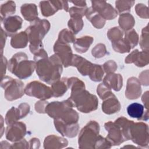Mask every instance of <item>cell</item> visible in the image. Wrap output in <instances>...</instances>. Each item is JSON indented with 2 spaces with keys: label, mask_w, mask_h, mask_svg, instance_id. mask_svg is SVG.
Listing matches in <instances>:
<instances>
[{
  "label": "cell",
  "mask_w": 149,
  "mask_h": 149,
  "mask_svg": "<svg viewBox=\"0 0 149 149\" xmlns=\"http://www.w3.org/2000/svg\"><path fill=\"white\" fill-rule=\"evenodd\" d=\"M69 88L71 90L69 97L74 107L82 113H90L95 111L98 105V100L96 95L86 90L84 83L76 77L68 79Z\"/></svg>",
  "instance_id": "6da1fadb"
},
{
  "label": "cell",
  "mask_w": 149,
  "mask_h": 149,
  "mask_svg": "<svg viewBox=\"0 0 149 149\" xmlns=\"http://www.w3.org/2000/svg\"><path fill=\"white\" fill-rule=\"evenodd\" d=\"M36 73L42 81L49 84L61 79L63 64L55 54L49 57L40 59L36 62Z\"/></svg>",
  "instance_id": "7a4b0ae2"
},
{
  "label": "cell",
  "mask_w": 149,
  "mask_h": 149,
  "mask_svg": "<svg viewBox=\"0 0 149 149\" xmlns=\"http://www.w3.org/2000/svg\"><path fill=\"white\" fill-rule=\"evenodd\" d=\"M51 24L47 19L37 17L30 22V24L26 28V32L30 42L29 49L31 53L35 54L43 48L42 40L50 29Z\"/></svg>",
  "instance_id": "3957f363"
},
{
  "label": "cell",
  "mask_w": 149,
  "mask_h": 149,
  "mask_svg": "<svg viewBox=\"0 0 149 149\" xmlns=\"http://www.w3.org/2000/svg\"><path fill=\"white\" fill-rule=\"evenodd\" d=\"M8 69L19 79H26L31 76L36 69V62L29 60L26 53L19 52L9 59Z\"/></svg>",
  "instance_id": "277c9868"
},
{
  "label": "cell",
  "mask_w": 149,
  "mask_h": 149,
  "mask_svg": "<svg viewBox=\"0 0 149 149\" xmlns=\"http://www.w3.org/2000/svg\"><path fill=\"white\" fill-rule=\"evenodd\" d=\"M71 66L76 67L82 76H88L93 81L98 82L102 80L104 74L102 66L101 65L93 63L80 55L73 54Z\"/></svg>",
  "instance_id": "5b68a950"
},
{
  "label": "cell",
  "mask_w": 149,
  "mask_h": 149,
  "mask_svg": "<svg viewBox=\"0 0 149 149\" xmlns=\"http://www.w3.org/2000/svg\"><path fill=\"white\" fill-rule=\"evenodd\" d=\"M100 127L95 120H90L80 130L78 137L79 148L81 149H94L99 137Z\"/></svg>",
  "instance_id": "8992f818"
},
{
  "label": "cell",
  "mask_w": 149,
  "mask_h": 149,
  "mask_svg": "<svg viewBox=\"0 0 149 149\" xmlns=\"http://www.w3.org/2000/svg\"><path fill=\"white\" fill-rule=\"evenodd\" d=\"M1 87L4 90L5 99L9 101L20 98L25 94L23 82L8 76L1 78Z\"/></svg>",
  "instance_id": "52a82bcc"
},
{
  "label": "cell",
  "mask_w": 149,
  "mask_h": 149,
  "mask_svg": "<svg viewBox=\"0 0 149 149\" xmlns=\"http://www.w3.org/2000/svg\"><path fill=\"white\" fill-rule=\"evenodd\" d=\"M130 140L141 148L148 147L149 133L148 126L144 122L133 123L130 133Z\"/></svg>",
  "instance_id": "ba28073f"
},
{
  "label": "cell",
  "mask_w": 149,
  "mask_h": 149,
  "mask_svg": "<svg viewBox=\"0 0 149 149\" xmlns=\"http://www.w3.org/2000/svg\"><path fill=\"white\" fill-rule=\"evenodd\" d=\"M24 93L27 95L36 97L41 100H46L53 97L51 87L37 80L30 81L26 84Z\"/></svg>",
  "instance_id": "9c48e42d"
},
{
  "label": "cell",
  "mask_w": 149,
  "mask_h": 149,
  "mask_svg": "<svg viewBox=\"0 0 149 149\" xmlns=\"http://www.w3.org/2000/svg\"><path fill=\"white\" fill-rule=\"evenodd\" d=\"M104 127L108 132L106 139L112 146H119L127 141L122 129L115 122L108 121L105 123Z\"/></svg>",
  "instance_id": "30bf717a"
},
{
  "label": "cell",
  "mask_w": 149,
  "mask_h": 149,
  "mask_svg": "<svg viewBox=\"0 0 149 149\" xmlns=\"http://www.w3.org/2000/svg\"><path fill=\"white\" fill-rule=\"evenodd\" d=\"M41 12L43 16L49 17L54 15L59 10L69 12L68 2L65 1H43L39 3Z\"/></svg>",
  "instance_id": "8fae6325"
},
{
  "label": "cell",
  "mask_w": 149,
  "mask_h": 149,
  "mask_svg": "<svg viewBox=\"0 0 149 149\" xmlns=\"http://www.w3.org/2000/svg\"><path fill=\"white\" fill-rule=\"evenodd\" d=\"M27 133L26 125L22 122H16L8 125L5 130L6 139L10 141L16 142L22 140Z\"/></svg>",
  "instance_id": "7c38bea8"
},
{
  "label": "cell",
  "mask_w": 149,
  "mask_h": 149,
  "mask_svg": "<svg viewBox=\"0 0 149 149\" xmlns=\"http://www.w3.org/2000/svg\"><path fill=\"white\" fill-rule=\"evenodd\" d=\"M91 7L105 20L114 19L118 15L117 10L105 1H91Z\"/></svg>",
  "instance_id": "4fadbf2b"
},
{
  "label": "cell",
  "mask_w": 149,
  "mask_h": 149,
  "mask_svg": "<svg viewBox=\"0 0 149 149\" xmlns=\"http://www.w3.org/2000/svg\"><path fill=\"white\" fill-rule=\"evenodd\" d=\"M53 49L54 54H56L61 59L65 68L71 66L73 54L71 47L68 44L56 40L54 45Z\"/></svg>",
  "instance_id": "5bb4252c"
},
{
  "label": "cell",
  "mask_w": 149,
  "mask_h": 149,
  "mask_svg": "<svg viewBox=\"0 0 149 149\" xmlns=\"http://www.w3.org/2000/svg\"><path fill=\"white\" fill-rule=\"evenodd\" d=\"M74 105L69 98L62 101H53L48 102L45 108V113L53 118H56L63 111L69 108H73Z\"/></svg>",
  "instance_id": "9a60e30c"
},
{
  "label": "cell",
  "mask_w": 149,
  "mask_h": 149,
  "mask_svg": "<svg viewBox=\"0 0 149 149\" xmlns=\"http://www.w3.org/2000/svg\"><path fill=\"white\" fill-rule=\"evenodd\" d=\"M2 28L8 36L12 37L22 28L23 19L17 15L10 16L1 19Z\"/></svg>",
  "instance_id": "2e32d148"
},
{
  "label": "cell",
  "mask_w": 149,
  "mask_h": 149,
  "mask_svg": "<svg viewBox=\"0 0 149 149\" xmlns=\"http://www.w3.org/2000/svg\"><path fill=\"white\" fill-rule=\"evenodd\" d=\"M54 124L56 130L62 136L69 138L76 137L79 131V123L67 124L59 119H54Z\"/></svg>",
  "instance_id": "e0dca14e"
},
{
  "label": "cell",
  "mask_w": 149,
  "mask_h": 149,
  "mask_svg": "<svg viewBox=\"0 0 149 149\" xmlns=\"http://www.w3.org/2000/svg\"><path fill=\"white\" fill-rule=\"evenodd\" d=\"M148 51L133 50L125 59V63H134L136 66L142 68L148 64Z\"/></svg>",
  "instance_id": "ac0fdd59"
},
{
  "label": "cell",
  "mask_w": 149,
  "mask_h": 149,
  "mask_svg": "<svg viewBox=\"0 0 149 149\" xmlns=\"http://www.w3.org/2000/svg\"><path fill=\"white\" fill-rule=\"evenodd\" d=\"M142 93L141 83L135 77H130L127 80L125 96L129 100H135L140 97Z\"/></svg>",
  "instance_id": "d6986e66"
},
{
  "label": "cell",
  "mask_w": 149,
  "mask_h": 149,
  "mask_svg": "<svg viewBox=\"0 0 149 149\" xmlns=\"http://www.w3.org/2000/svg\"><path fill=\"white\" fill-rule=\"evenodd\" d=\"M120 109L121 104L113 93L103 100L102 110L104 113L107 115L113 114L118 112Z\"/></svg>",
  "instance_id": "ffe728a7"
},
{
  "label": "cell",
  "mask_w": 149,
  "mask_h": 149,
  "mask_svg": "<svg viewBox=\"0 0 149 149\" xmlns=\"http://www.w3.org/2000/svg\"><path fill=\"white\" fill-rule=\"evenodd\" d=\"M127 114L133 118L138 120L146 121L148 119V111H144V107L139 103L134 102L130 104L127 107Z\"/></svg>",
  "instance_id": "44dd1931"
},
{
  "label": "cell",
  "mask_w": 149,
  "mask_h": 149,
  "mask_svg": "<svg viewBox=\"0 0 149 149\" xmlns=\"http://www.w3.org/2000/svg\"><path fill=\"white\" fill-rule=\"evenodd\" d=\"M102 83L111 90L119 91L123 86V77L119 73H108L103 79Z\"/></svg>",
  "instance_id": "7402d4cb"
},
{
  "label": "cell",
  "mask_w": 149,
  "mask_h": 149,
  "mask_svg": "<svg viewBox=\"0 0 149 149\" xmlns=\"http://www.w3.org/2000/svg\"><path fill=\"white\" fill-rule=\"evenodd\" d=\"M43 144L45 149L63 148L68 145V141L64 137L51 134L45 138Z\"/></svg>",
  "instance_id": "603a6c76"
},
{
  "label": "cell",
  "mask_w": 149,
  "mask_h": 149,
  "mask_svg": "<svg viewBox=\"0 0 149 149\" xmlns=\"http://www.w3.org/2000/svg\"><path fill=\"white\" fill-rule=\"evenodd\" d=\"M85 16L91 24L96 29H102L106 22V20L102 18L91 6L87 8Z\"/></svg>",
  "instance_id": "cb8c5ba5"
},
{
  "label": "cell",
  "mask_w": 149,
  "mask_h": 149,
  "mask_svg": "<svg viewBox=\"0 0 149 149\" xmlns=\"http://www.w3.org/2000/svg\"><path fill=\"white\" fill-rule=\"evenodd\" d=\"M94 38L90 36H84L76 38L73 42V48L79 54L86 52L93 42Z\"/></svg>",
  "instance_id": "d4e9b609"
},
{
  "label": "cell",
  "mask_w": 149,
  "mask_h": 149,
  "mask_svg": "<svg viewBox=\"0 0 149 149\" xmlns=\"http://www.w3.org/2000/svg\"><path fill=\"white\" fill-rule=\"evenodd\" d=\"M20 12L23 18L29 22H33L38 17V10L35 3H24L20 7Z\"/></svg>",
  "instance_id": "484cf974"
},
{
  "label": "cell",
  "mask_w": 149,
  "mask_h": 149,
  "mask_svg": "<svg viewBox=\"0 0 149 149\" xmlns=\"http://www.w3.org/2000/svg\"><path fill=\"white\" fill-rule=\"evenodd\" d=\"M29 42L28 36L25 31H22L14 34L10 39V45L12 48L19 49L27 47Z\"/></svg>",
  "instance_id": "4316f807"
},
{
  "label": "cell",
  "mask_w": 149,
  "mask_h": 149,
  "mask_svg": "<svg viewBox=\"0 0 149 149\" xmlns=\"http://www.w3.org/2000/svg\"><path fill=\"white\" fill-rule=\"evenodd\" d=\"M68 77H62L51 84V89L53 92V97H59L64 95V94L69 89L68 83Z\"/></svg>",
  "instance_id": "83f0119b"
},
{
  "label": "cell",
  "mask_w": 149,
  "mask_h": 149,
  "mask_svg": "<svg viewBox=\"0 0 149 149\" xmlns=\"http://www.w3.org/2000/svg\"><path fill=\"white\" fill-rule=\"evenodd\" d=\"M118 23L119 27L123 31H128L132 29L135 24V20L132 15L130 13H124L120 14Z\"/></svg>",
  "instance_id": "f1b7e54d"
},
{
  "label": "cell",
  "mask_w": 149,
  "mask_h": 149,
  "mask_svg": "<svg viewBox=\"0 0 149 149\" xmlns=\"http://www.w3.org/2000/svg\"><path fill=\"white\" fill-rule=\"evenodd\" d=\"M115 122L121 127L127 140H130V129L134 122L133 120H129L127 118L124 116H120L117 118L115 120Z\"/></svg>",
  "instance_id": "f546056e"
},
{
  "label": "cell",
  "mask_w": 149,
  "mask_h": 149,
  "mask_svg": "<svg viewBox=\"0 0 149 149\" xmlns=\"http://www.w3.org/2000/svg\"><path fill=\"white\" fill-rule=\"evenodd\" d=\"M20 119H22V118L19 108L12 107L7 111L5 117V121L7 125H10Z\"/></svg>",
  "instance_id": "4dcf8cb0"
},
{
  "label": "cell",
  "mask_w": 149,
  "mask_h": 149,
  "mask_svg": "<svg viewBox=\"0 0 149 149\" xmlns=\"http://www.w3.org/2000/svg\"><path fill=\"white\" fill-rule=\"evenodd\" d=\"M16 12V4L13 1H8L2 3L1 5L0 13L1 19H3L12 15L14 14Z\"/></svg>",
  "instance_id": "1f68e13d"
},
{
  "label": "cell",
  "mask_w": 149,
  "mask_h": 149,
  "mask_svg": "<svg viewBox=\"0 0 149 149\" xmlns=\"http://www.w3.org/2000/svg\"><path fill=\"white\" fill-rule=\"evenodd\" d=\"M76 39L75 34L72 31L69 29H64L59 33L57 40L69 44V43H73Z\"/></svg>",
  "instance_id": "d6a6232c"
},
{
  "label": "cell",
  "mask_w": 149,
  "mask_h": 149,
  "mask_svg": "<svg viewBox=\"0 0 149 149\" xmlns=\"http://www.w3.org/2000/svg\"><path fill=\"white\" fill-rule=\"evenodd\" d=\"M113 49L118 53L124 54L129 52L132 49L130 45L126 42L124 38H122L119 40L111 42Z\"/></svg>",
  "instance_id": "836d02e7"
},
{
  "label": "cell",
  "mask_w": 149,
  "mask_h": 149,
  "mask_svg": "<svg viewBox=\"0 0 149 149\" xmlns=\"http://www.w3.org/2000/svg\"><path fill=\"white\" fill-rule=\"evenodd\" d=\"M83 26V20L82 18L80 17H70L68 22V27L74 34H76L80 31L82 30Z\"/></svg>",
  "instance_id": "e575fe53"
},
{
  "label": "cell",
  "mask_w": 149,
  "mask_h": 149,
  "mask_svg": "<svg viewBox=\"0 0 149 149\" xmlns=\"http://www.w3.org/2000/svg\"><path fill=\"white\" fill-rule=\"evenodd\" d=\"M124 40L132 49L138 44L139 37L136 31L132 29L125 31Z\"/></svg>",
  "instance_id": "d590c367"
},
{
  "label": "cell",
  "mask_w": 149,
  "mask_h": 149,
  "mask_svg": "<svg viewBox=\"0 0 149 149\" xmlns=\"http://www.w3.org/2000/svg\"><path fill=\"white\" fill-rule=\"evenodd\" d=\"M134 3V1H115L116 10L120 14L129 13Z\"/></svg>",
  "instance_id": "8d00e7d4"
},
{
  "label": "cell",
  "mask_w": 149,
  "mask_h": 149,
  "mask_svg": "<svg viewBox=\"0 0 149 149\" xmlns=\"http://www.w3.org/2000/svg\"><path fill=\"white\" fill-rule=\"evenodd\" d=\"M107 35L108 39L113 42L123 38V31L119 27L116 26L108 29Z\"/></svg>",
  "instance_id": "74e56055"
},
{
  "label": "cell",
  "mask_w": 149,
  "mask_h": 149,
  "mask_svg": "<svg viewBox=\"0 0 149 149\" xmlns=\"http://www.w3.org/2000/svg\"><path fill=\"white\" fill-rule=\"evenodd\" d=\"M148 25L144 27L141 31L140 39V46L143 51H148Z\"/></svg>",
  "instance_id": "f35d334b"
},
{
  "label": "cell",
  "mask_w": 149,
  "mask_h": 149,
  "mask_svg": "<svg viewBox=\"0 0 149 149\" xmlns=\"http://www.w3.org/2000/svg\"><path fill=\"white\" fill-rule=\"evenodd\" d=\"M107 54L106 47L104 44L99 43L97 44L91 50L92 55L95 58L104 57Z\"/></svg>",
  "instance_id": "ab89813d"
},
{
  "label": "cell",
  "mask_w": 149,
  "mask_h": 149,
  "mask_svg": "<svg viewBox=\"0 0 149 149\" xmlns=\"http://www.w3.org/2000/svg\"><path fill=\"white\" fill-rule=\"evenodd\" d=\"M87 7H77L72 6L69 8V12L70 17H80L82 18L85 15Z\"/></svg>",
  "instance_id": "60d3db41"
},
{
  "label": "cell",
  "mask_w": 149,
  "mask_h": 149,
  "mask_svg": "<svg viewBox=\"0 0 149 149\" xmlns=\"http://www.w3.org/2000/svg\"><path fill=\"white\" fill-rule=\"evenodd\" d=\"M136 14L141 18L148 19V8L143 3H139L135 6Z\"/></svg>",
  "instance_id": "b9f144b4"
},
{
  "label": "cell",
  "mask_w": 149,
  "mask_h": 149,
  "mask_svg": "<svg viewBox=\"0 0 149 149\" xmlns=\"http://www.w3.org/2000/svg\"><path fill=\"white\" fill-rule=\"evenodd\" d=\"M97 93L101 100H104L112 93L111 90L107 87L103 83H100L97 88Z\"/></svg>",
  "instance_id": "7bdbcfd3"
},
{
  "label": "cell",
  "mask_w": 149,
  "mask_h": 149,
  "mask_svg": "<svg viewBox=\"0 0 149 149\" xmlns=\"http://www.w3.org/2000/svg\"><path fill=\"white\" fill-rule=\"evenodd\" d=\"M104 73L107 74L114 73L118 68L117 63L113 60H109L105 62L102 66Z\"/></svg>",
  "instance_id": "ee69618b"
},
{
  "label": "cell",
  "mask_w": 149,
  "mask_h": 149,
  "mask_svg": "<svg viewBox=\"0 0 149 149\" xmlns=\"http://www.w3.org/2000/svg\"><path fill=\"white\" fill-rule=\"evenodd\" d=\"M48 102L45 100H40L35 104L34 108L36 111L39 113H45V108Z\"/></svg>",
  "instance_id": "f6af8a7d"
},
{
  "label": "cell",
  "mask_w": 149,
  "mask_h": 149,
  "mask_svg": "<svg viewBox=\"0 0 149 149\" xmlns=\"http://www.w3.org/2000/svg\"><path fill=\"white\" fill-rule=\"evenodd\" d=\"M139 80L140 81L141 84L144 86H148L149 84L148 79V70L146 69L144 71L141 72L139 76Z\"/></svg>",
  "instance_id": "bcb514c9"
},
{
  "label": "cell",
  "mask_w": 149,
  "mask_h": 149,
  "mask_svg": "<svg viewBox=\"0 0 149 149\" xmlns=\"http://www.w3.org/2000/svg\"><path fill=\"white\" fill-rule=\"evenodd\" d=\"M11 148H29V144L24 139H23L11 144Z\"/></svg>",
  "instance_id": "7dc6e473"
},
{
  "label": "cell",
  "mask_w": 149,
  "mask_h": 149,
  "mask_svg": "<svg viewBox=\"0 0 149 149\" xmlns=\"http://www.w3.org/2000/svg\"><path fill=\"white\" fill-rule=\"evenodd\" d=\"M17 107L19 108V109L20 111L22 118L26 117L30 112V107L29 104H28L27 103H26V102L21 103L20 104H19L18 105Z\"/></svg>",
  "instance_id": "c3c4849f"
},
{
  "label": "cell",
  "mask_w": 149,
  "mask_h": 149,
  "mask_svg": "<svg viewBox=\"0 0 149 149\" xmlns=\"http://www.w3.org/2000/svg\"><path fill=\"white\" fill-rule=\"evenodd\" d=\"M46 57H48V54L43 48L38 52H37L35 54H34V61L36 62L40 59Z\"/></svg>",
  "instance_id": "681fc988"
},
{
  "label": "cell",
  "mask_w": 149,
  "mask_h": 149,
  "mask_svg": "<svg viewBox=\"0 0 149 149\" xmlns=\"http://www.w3.org/2000/svg\"><path fill=\"white\" fill-rule=\"evenodd\" d=\"M8 62L7 61V59L6 57H5L3 55H2L1 58V78L4 77L6 73V70L8 68Z\"/></svg>",
  "instance_id": "f907efd6"
},
{
  "label": "cell",
  "mask_w": 149,
  "mask_h": 149,
  "mask_svg": "<svg viewBox=\"0 0 149 149\" xmlns=\"http://www.w3.org/2000/svg\"><path fill=\"white\" fill-rule=\"evenodd\" d=\"M29 148H39L40 146V141L38 138L34 137L29 141Z\"/></svg>",
  "instance_id": "816d5d0a"
},
{
  "label": "cell",
  "mask_w": 149,
  "mask_h": 149,
  "mask_svg": "<svg viewBox=\"0 0 149 149\" xmlns=\"http://www.w3.org/2000/svg\"><path fill=\"white\" fill-rule=\"evenodd\" d=\"M8 36V35L6 34V32L5 31V30H3V29L2 27H1V56L3 55V49L5 47V42H6V37Z\"/></svg>",
  "instance_id": "f5cc1de1"
},
{
  "label": "cell",
  "mask_w": 149,
  "mask_h": 149,
  "mask_svg": "<svg viewBox=\"0 0 149 149\" xmlns=\"http://www.w3.org/2000/svg\"><path fill=\"white\" fill-rule=\"evenodd\" d=\"M148 91H146L141 97V101H143L144 104V107L146 108V109L148 110Z\"/></svg>",
  "instance_id": "db71d44e"
},
{
  "label": "cell",
  "mask_w": 149,
  "mask_h": 149,
  "mask_svg": "<svg viewBox=\"0 0 149 149\" xmlns=\"http://www.w3.org/2000/svg\"><path fill=\"white\" fill-rule=\"evenodd\" d=\"M70 3H72L74 5H76L77 7H86L87 6V3L86 1H70Z\"/></svg>",
  "instance_id": "11a10c76"
},
{
  "label": "cell",
  "mask_w": 149,
  "mask_h": 149,
  "mask_svg": "<svg viewBox=\"0 0 149 149\" xmlns=\"http://www.w3.org/2000/svg\"><path fill=\"white\" fill-rule=\"evenodd\" d=\"M3 119L2 116H1V137L3 135V133L4 132V129L5 128H3Z\"/></svg>",
  "instance_id": "9f6ffc18"
}]
</instances>
